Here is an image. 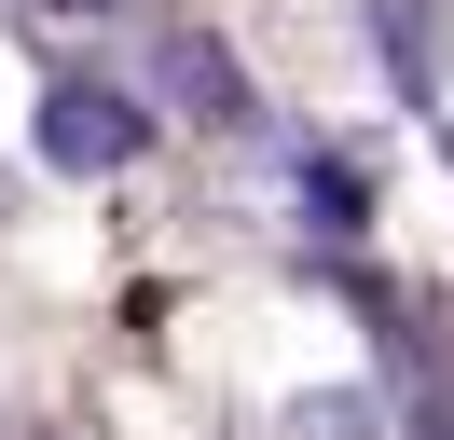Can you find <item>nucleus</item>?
Masks as SVG:
<instances>
[{"instance_id":"1","label":"nucleus","mask_w":454,"mask_h":440,"mask_svg":"<svg viewBox=\"0 0 454 440\" xmlns=\"http://www.w3.org/2000/svg\"><path fill=\"white\" fill-rule=\"evenodd\" d=\"M138 110H124V97H97V82H56V97H42V152H56V165H124V152H138Z\"/></svg>"}]
</instances>
